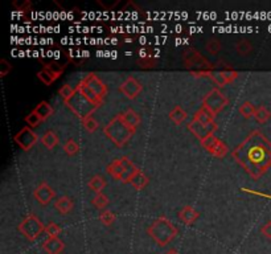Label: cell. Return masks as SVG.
<instances>
[{"label": "cell", "instance_id": "cell-1", "mask_svg": "<svg viewBox=\"0 0 271 254\" xmlns=\"http://www.w3.org/2000/svg\"><path fill=\"white\" fill-rule=\"evenodd\" d=\"M232 157L254 180L271 168V142L259 130H254L232 151Z\"/></svg>", "mask_w": 271, "mask_h": 254}, {"label": "cell", "instance_id": "cell-2", "mask_svg": "<svg viewBox=\"0 0 271 254\" xmlns=\"http://www.w3.org/2000/svg\"><path fill=\"white\" fill-rule=\"evenodd\" d=\"M104 134L109 139L118 147H125L129 143L132 135L135 134V130H132L123 119L122 113L117 114L109 123L104 127Z\"/></svg>", "mask_w": 271, "mask_h": 254}, {"label": "cell", "instance_id": "cell-3", "mask_svg": "<svg viewBox=\"0 0 271 254\" xmlns=\"http://www.w3.org/2000/svg\"><path fill=\"white\" fill-rule=\"evenodd\" d=\"M147 233L159 246L164 247L177 236L178 230L167 217L160 216L147 228Z\"/></svg>", "mask_w": 271, "mask_h": 254}, {"label": "cell", "instance_id": "cell-4", "mask_svg": "<svg viewBox=\"0 0 271 254\" xmlns=\"http://www.w3.org/2000/svg\"><path fill=\"white\" fill-rule=\"evenodd\" d=\"M184 68L189 69L191 72H200V70H214L216 65H213L205 56L195 48H188L184 50L182 56Z\"/></svg>", "mask_w": 271, "mask_h": 254}, {"label": "cell", "instance_id": "cell-5", "mask_svg": "<svg viewBox=\"0 0 271 254\" xmlns=\"http://www.w3.org/2000/svg\"><path fill=\"white\" fill-rule=\"evenodd\" d=\"M65 105H66L71 110V113H74L75 117H78L81 121H83V119L90 117V115H93L94 111L98 109V106H96L93 102H90V101L87 100L83 94L79 93L77 89H75L74 96Z\"/></svg>", "mask_w": 271, "mask_h": 254}, {"label": "cell", "instance_id": "cell-6", "mask_svg": "<svg viewBox=\"0 0 271 254\" xmlns=\"http://www.w3.org/2000/svg\"><path fill=\"white\" fill-rule=\"evenodd\" d=\"M18 229L27 240L32 242V241L37 240L43 234V232H45V225L37 216L33 215V213H29L19 224Z\"/></svg>", "mask_w": 271, "mask_h": 254}, {"label": "cell", "instance_id": "cell-7", "mask_svg": "<svg viewBox=\"0 0 271 254\" xmlns=\"http://www.w3.org/2000/svg\"><path fill=\"white\" fill-rule=\"evenodd\" d=\"M201 104H203V108L207 109L216 118V115L218 113H221L229 105V98L218 88H214L207 96H204L203 100H201Z\"/></svg>", "mask_w": 271, "mask_h": 254}, {"label": "cell", "instance_id": "cell-8", "mask_svg": "<svg viewBox=\"0 0 271 254\" xmlns=\"http://www.w3.org/2000/svg\"><path fill=\"white\" fill-rule=\"evenodd\" d=\"M14 140L23 151H29L39 142L40 138L31 127H23L19 133L15 134Z\"/></svg>", "mask_w": 271, "mask_h": 254}, {"label": "cell", "instance_id": "cell-9", "mask_svg": "<svg viewBox=\"0 0 271 254\" xmlns=\"http://www.w3.org/2000/svg\"><path fill=\"white\" fill-rule=\"evenodd\" d=\"M187 127H188V130L193 135L196 136L197 139L200 140H203L204 138H207V136L211 135V134H214L218 130V125L216 122H213L211 125H203V123L195 121V119L189 122Z\"/></svg>", "mask_w": 271, "mask_h": 254}, {"label": "cell", "instance_id": "cell-10", "mask_svg": "<svg viewBox=\"0 0 271 254\" xmlns=\"http://www.w3.org/2000/svg\"><path fill=\"white\" fill-rule=\"evenodd\" d=\"M143 90V85L135 77H127L119 86V92L125 96L127 100H135Z\"/></svg>", "mask_w": 271, "mask_h": 254}, {"label": "cell", "instance_id": "cell-11", "mask_svg": "<svg viewBox=\"0 0 271 254\" xmlns=\"http://www.w3.org/2000/svg\"><path fill=\"white\" fill-rule=\"evenodd\" d=\"M54 196H56V192H54L53 188L47 182L40 183L39 186L35 188V191H33V197L41 205L49 204L50 201L54 199Z\"/></svg>", "mask_w": 271, "mask_h": 254}, {"label": "cell", "instance_id": "cell-12", "mask_svg": "<svg viewBox=\"0 0 271 254\" xmlns=\"http://www.w3.org/2000/svg\"><path fill=\"white\" fill-rule=\"evenodd\" d=\"M82 79L85 81L86 85L89 86V89L92 90L94 94H97L98 97L105 100V97L107 96V86L105 85L104 81H102L98 75H96L94 73H89V74L83 77Z\"/></svg>", "mask_w": 271, "mask_h": 254}, {"label": "cell", "instance_id": "cell-13", "mask_svg": "<svg viewBox=\"0 0 271 254\" xmlns=\"http://www.w3.org/2000/svg\"><path fill=\"white\" fill-rule=\"evenodd\" d=\"M119 160H121L122 165H123V168H125V172H123V175H122V178L119 182L125 183L126 184V183L131 182L132 178H134V176H135L136 174L140 171V170L138 168V167H136V165L132 163L131 159H129L127 156L121 157Z\"/></svg>", "mask_w": 271, "mask_h": 254}, {"label": "cell", "instance_id": "cell-14", "mask_svg": "<svg viewBox=\"0 0 271 254\" xmlns=\"http://www.w3.org/2000/svg\"><path fill=\"white\" fill-rule=\"evenodd\" d=\"M177 216L183 224H186V225H192V224H195V221H196L197 218L200 217V212L197 211V209H195L193 207H191V205H186V207H183L182 209H180Z\"/></svg>", "mask_w": 271, "mask_h": 254}, {"label": "cell", "instance_id": "cell-15", "mask_svg": "<svg viewBox=\"0 0 271 254\" xmlns=\"http://www.w3.org/2000/svg\"><path fill=\"white\" fill-rule=\"evenodd\" d=\"M65 249V243L58 237H48L43 243V250L48 254H61Z\"/></svg>", "mask_w": 271, "mask_h": 254}, {"label": "cell", "instance_id": "cell-16", "mask_svg": "<svg viewBox=\"0 0 271 254\" xmlns=\"http://www.w3.org/2000/svg\"><path fill=\"white\" fill-rule=\"evenodd\" d=\"M75 89L78 90L81 94H83V96H85V97L87 98L90 102H93V104L96 105V106H98V108H101V106H102V104H104V100L98 97L97 94H94L93 92L89 89V86L86 85L83 79H81V81H79L78 85L75 86Z\"/></svg>", "mask_w": 271, "mask_h": 254}, {"label": "cell", "instance_id": "cell-17", "mask_svg": "<svg viewBox=\"0 0 271 254\" xmlns=\"http://www.w3.org/2000/svg\"><path fill=\"white\" fill-rule=\"evenodd\" d=\"M73 207H74V201L69 196H61L60 199H57L56 203H54V208L60 212L61 215H68V213H70Z\"/></svg>", "mask_w": 271, "mask_h": 254}, {"label": "cell", "instance_id": "cell-18", "mask_svg": "<svg viewBox=\"0 0 271 254\" xmlns=\"http://www.w3.org/2000/svg\"><path fill=\"white\" fill-rule=\"evenodd\" d=\"M122 115H123V119H125L126 123H127L132 130H135L136 131L138 127H139L140 122H142L140 115L138 114L135 110H132V109H127V110L122 113Z\"/></svg>", "mask_w": 271, "mask_h": 254}, {"label": "cell", "instance_id": "cell-19", "mask_svg": "<svg viewBox=\"0 0 271 254\" xmlns=\"http://www.w3.org/2000/svg\"><path fill=\"white\" fill-rule=\"evenodd\" d=\"M40 142L47 150H53L54 147L58 144L60 139H58V135L54 133L53 130H48L47 133L43 135V138H40Z\"/></svg>", "mask_w": 271, "mask_h": 254}, {"label": "cell", "instance_id": "cell-20", "mask_svg": "<svg viewBox=\"0 0 271 254\" xmlns=\"http://www.w3.org/2000/svg\"><path fill=\"white\" fill-rule=\"evenodd\" d=\"M148 183H150L148 176H147L146 174L142 171V170H140V171L138 172V174H136L134 178H132V180L130 182V184L134 187V190L142 191V190H144L147 186H148Z\"/></svg>", "mask_w": 271, "mask_h": 254}, {"label": "cell", "instance_id": "cell-21", "mask_svg": "<svg viewBox=\"0 0 271 254\" xmlns=\"http://www.w3.org/2000/svg\"><path fill=\"white\" fill-rule=\"evenodd\" d=\"M168 117H169V119H171L175 125H182V123H184V122L187 121L188 114H187V111L184 110L182 106H175V108L169 111Z\"/></svg>", "mask_w": 271, "mask_h": 254}, {"label": "cell", "instance_id": "cell-22", "mask_svg": "<svg viewBox=\"0 0 271 254\" xmlns=\"http://www.w3.org/2000/svg\"><path fill=\"white\" fill-rule=\"evenodd\" d=\"M36 113V114L39 115L40 118L44 121H47L48 118H49L50 115L53 114V106H50L49 102H47V101H43V102H40L37 106L35 108V110H33Z\"/></svg>", "mask_w": 271, "mask_h": 254}, {"label": "cell", "instance_id": "cell-23", "mask_svg": "<svg viewBox=\"0 0 271 254\" xmlns=\"http://www.w3.org/2000/svg\"><path fill=\"white\" fill-rule=\"evenodd\" d=\"M106 171L113 176V179L121 180L122 175H123V172H125V168H123L121 160H119V159H115V160H113L110 164L107 165Z\"/></svg>", "mask_w": 271, "mask_h": 254}, {"label": "cell", "instance_id": "cell-24", "mask_svg": "<svg viewBox=\"0 0 271 254\" xmlns=\"http://www.w3.org/2000/svg\"><path fill=\"white\" fill-rule=\"evenodd\" d=\"M193 119L197 122H200V123H203V125H211V123H213L214 122L213 115H212L207 109H204L203 106H201V108L199 109L195 114H193Z\"/></svg>", "mask_w": 271, "mask_h": 254}, {"label": "cell", "instance_id": "cell-25", "mask_svg": "<svg viewBox=\"0 0 271 254\" xmlns=\"http://www.w3.org/2000/svg\"><path fill=\"white\" fill-rule=\"evenodd\" d=\"M87 187H89L93 192H96V194H102V191H104L105 187H106V180L101 175H96L89 180Z\"/></svg>", "mask_w": 271, "mask_h": 254}, {"label": "cell", "instance_id": "cell-26", "mask_svg": "<svg viewBox=\"0 0 271 254\" xmlns=\"http://www.w3.org/2000/svg\"><path fill=\"white\" fill-rule=\"evenodd\" d=\"M61 75L56 74V73L50 72V70H47V69H43V70H40L37 73V78L44 83V85L50 86L53 82H56L58 78H60Z\"/></svg>", "mask_w": 271, "mask_h": 254}, {"label": "cell", "instance_id": "cell-27", "mask_svg": "<svg viewBox=\"0 0 271 254\" xmlns=\"http://www.w3.org/2000/svg\"><path fill=\"white\" fill-rule=\"evenodd\" d=\"M236 52L239 56H243V57H247L251 52H253V45L250 43L249 40L242 39L237 41L236 44Z\"/></svg>", "mask_w": 271, "mask_h": 254}, {"label": "cell", "instance_id": "cell-28", "mask_svg": "<svg viewBox=\"0 0 271 254\" xmlns=\"http://www.w3.org/2000/svg\"><path fill=\"white\" fill-rule=\"evenodd\" d=\"M228 152H229V147L226 146V143H224V142L220 139H218V142L216 143V146L209 151V154H211L212 156L217 157V159H222V157H225L226 155H228Z\"/></svg>", "mask_w": 271, "mask_h": 254}, {"label": "cell", "instance_id": "cell-29", "mask_svg": "<svg viewBox=\"0 0 271 254\" xmlns=\"http://www.w3.org/2000/svg\"><path fill=\"white\" fill-rule=\"evenodd\" d=\"M254 118L257 119L258 123L263 125V123H266V122L271 118L270 110H268L266 106H258V108L255 109V113H254Z\"/></svg>", "mask_w": 271, "mask_h": 254}, {"label": "cell", "instance_id": "cell-30", "mask_svg": "<svg viewBox=\"0 0 271 254\" xmlns=\"http://www.w3.org/2000/svg\"><path fill=\"white\" fill-rule=\"evenodd\" d=\"M255 109L257 108H254V105L251 104L250 101H245L243 104H241L238 111H239V114L242 115L243 118L249 119V118H251V117H254Z\"/></svg>", "mask_w": 271, "mask_h": 254}, {"label": "cell", "instance_id": "cell-31", "mask_svg": "<svg viewBox=\"0 0 271 254\" xmlns=\"http://www.w3.org/2000/svg\"><path fill=\"white\" fill-rule=\"evenodd\" d=\"M205 49H207L211 54H213V56H217V54L222 50L221 41L218 39H216V37L208 40V43L205 44Z\"/></svg>", "mask_w": 271, "mask_h": 254}, {"label": "cell", "instance_id": "cell-32", "mask_svg": "<svg viewBox=\"0 0 271 254\" xmlns=\"http://www.w3.org/2000/svg\"><path fill=\"white\" fill-rule=\"evenodd\" d=\"M136 65L142 69H153L157 66V56H150L146 58H139Z\"/></svg>", "mask_w": 271, "mask_h": 254}, {"label": "cell", "instance_id": "cell-33", "mask_svg": "<svg viewBox=\"0 0 271 254\" xmlns=\"http://www.w3.org/2000/svg\"><path fill=\"white\" fill-rule=\"evenodd\" d=\"M74 93L75 88H71L69 83H65V85H62L60 89H58V94H60V97L64 101V104H66V102L74 96Z\"/></svg>", "mask_w": 271, "mask_h": 254}, {"label": "cell", "instance_id": "cell-34", "mask_svg": "<svg viewBox=\"0 0 271 254\" xmlns=\"http://www.w3.org/2000/svg\"><path fill=\"white\" fill-rule=\"evenodd\" d=\"M109 203H110L109 197L105 194H96V196H94L93 200H92V204H93L97 209H102V211L109 205Z\"/></svg>", "mask_w": 271, "mask_h": 254}, {"label": "cell", "instance_id": "cell-35", "mask_svg": "<svg viewBox=\"0 0 271 254\" xmlns=\"http://www.w3.org/2000/svg\"><path fill=\"white\" fill-rule=\"evenodd\" d=\"M117 220L115 215L109 209H104V211L100 213V221L104 224L105 226H111L114 224V221Z\"/></svg>", "mask_w": 271, "mask_h": 254}, {"label": "cell", "instance_id": "cell-36", "mask_svg": "<svg viewBox=\"0 0 271 254\" xmlns=\"http://www.w3.org/2000/svg\"><path fill=\"white\" fill-rule=\"evenodd\" d=\"M64 151L68 156H74L79 152V144L74 139H68L64 144Z\"/></svg>", "mask_w": 271, "mask_h": 254}, {"label": "cell", "instance_id": "cell-37", "mask_svg": "<svg viewBox=\"0 0 271 254\" xmlns=\"http://www.w3.org/2000/svg\"><path fill=\"white\" fill-rule=\"evenodd\" d=\"M81 122H82V126L85 127L86 131H89V133H96L98 127H100L98 122H97V119L94 118L93 115H90V117H87V118H85Z\"/></svg>", "mask_w": 271, "mask_h": 254}, {"label": "cell", "instance_id": "cell-38", "mask_svg": "<svg viewBox=\"0 0 271 254\" xmlns=\"http://www.w3.org/2000/svg\"><path fill=\"white\" fill-rule=\"evenodd\" d=\"M218 142V138H216V135L214 134H211V135H208L207 138H204L203 140H200V144L201 147H203L204 150H207L208 152L213 148L214 146H216V143Z\"/></svg>", "mask_w": 271, "mask_h": 254}, {"label": "cell", "instance_id": "cell-39", "mask_svg": "<svg viewBox=\"0 0 271 254\" xmlns=\"http://www.w3.org/2000/svg\"><path fill=\"white\" fill-rule=\"evenodd\" d=\"M221 73H222L224 78L226 79V82H228V83L233 82V81H236V79L238 78V75H239V73L237 72V70H234L233 68H230L229 65H226V66H225V69H224V70H221Z\"/></svg>", "mask_w": 271, "mask_h": 254}, {"label": "cell", "instance_id": "cell-40", "mask_svg": "<svg viewBox=\"0 0 271 254\" xmlns=\"http://www.w3.org/2000/svg\"><path fill=\"white\" fill-rule=\"evenodd\" d=\"M12 6L16 8V11L20 12L32 11V3H31L29 0H15L14 3H12Z\"/></svg>", "mask_w": 271, "mask_h": 254}, {"label": "cell", "instance_id": "cell-41", "mask_svg": "<svg viewBox=\"0 0 271 254\" xmlns=\"http://www.w3.org/2000/svg\"><path fill=\"white\" fill-rule=\"evenodd\" d=\"M41 122H43V119L40 118L39 115L36 114L35 111L29 113V114L25 117V123H27V125H28V127H31V129H33V127H37V126H39Z\"/></svg>", "mask_w": 271, "mask_h": 254}, {"label": "cell", "instance_id": "cell-42", "mask_svg": "<svg viewBox=\"0 0 271 254\" xmlns=\"http://www.w3.org/2000/svg\"><path fill=\"white\" fill-rule=\"evenodd\" d=\"M65 68H66V65H60L58 62H48V64H44V69H47V70H50V72L56 73V74L61 75L64 73Z\"/></svg>", "mask_w": 271, "mask_h": 254}, {"label": "cell", "instance_id": "cell-43", "mask_svg": "<svg viewBox=\"0 0 271 254\" xmlns=\"http://www.w3.org/2000/svg\"><path fill=\"white\" fill-rule=\"evenodd\" d=\"M45 233L48 237H58L61 234V228L56 222H49L48 225H45Z\"/></svg>", "mask_w": 271, "mask_h": 254}, {"label": "cell", "instance_id": "cell-44", "mask_svg": "<svg viewBox=\"0 0 271 254\" xmlns=\"http://www.w3.org/2000/svg\"><path fill=\"white\" fill-rule=\"evenodd\" d=\"M11 70H12V65L10 64L6 58H2V60H0V77L4 78V77H6L8 73L11 72Z\"/></svg>", "mask_w": 271, "mask_h": 254}, {"label": "cell", "instance_id": "cell-45", "mask_svg": "<svg viewBox=\"0 0 271 254\" xmlns=\"http://www.w3.org/2000/svg\"><path fill=\"white\" fill-rule=\"evenodd\" d=\"M260 233H262L266 238L271 240V221H267L260 228Z\"/></svg>", "mask_w": 271, "mask_h": 254}, {"label": "cell", "instance_id": "cell-46", "mask_svg": "<svg viewBox=\"0 0 271 254\" xmlns=\"http://www.w3.org/2000/svg\"><path fill=\"white\" fill-rule=\"evenodd\" d=\"M98 4H100L101 7L104 8V10H106V11H109V10H113L114 7H117L119 4V0H115V2H113V3H105V2H101V0H98Z\"/></svg>", "mask_w": 271, "mask_h": 254}, {"label": "cell", "instance_id": "cell-47", "mask_svg": "<svg viewBox=\"0 0 271 254\" xmlns=\"http://www.w3.org/2000/svg\"><path fill=\"white\" fill-rule=\"evenodd\" d=\"M123 41H125L126 44H132L134 43V37L129 36V35H123Z\"/></svg>", "mask_w": 271, "mask_h": 254}, {"label": "cell", "instance_id": "cell-48", "mask_svg": "<svg viewBox=\"0 0 271 254\" xmlns=\"http://www.w3.org/2000/svg\"><path fill=\"white\" fill-rule=\"evenodd\" d=\"M165 254H180V253H178V251L176 250V249H171V250H168Z\"/></svg>", "mask_w": 271, "mask_h": 254}]
</instances>
